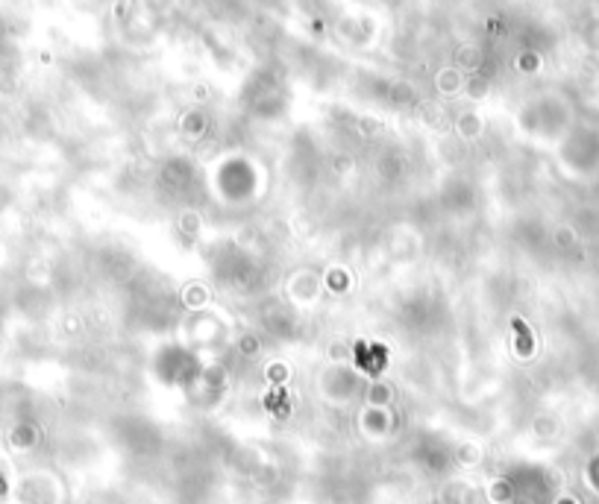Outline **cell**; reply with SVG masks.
I'll use <instances>...</instances> for the list:
<instances>
[{
    "instance_id": "cell-1",
    "label": "cell",
    "mask_w": 599,
    "mask_h": 504,
    "mask_svg": "<svg viewBox=\"0 0 599 504\" xmlns=\"http://www.w3.org/2000/svg\"><path fill=\"white\" fill-rule=\"evenodd\" d=\"M514 328L520 331V352H529L531 349V337H529V331H526V325L520 322V319H514Z\"/></svg>"
}]
</instances>
